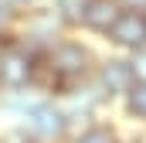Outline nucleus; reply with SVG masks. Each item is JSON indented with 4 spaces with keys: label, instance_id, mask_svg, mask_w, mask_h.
I'll use <instances>...</instances> for the list:
<instances>
[{
    "label": "nucleus",
    "instance_id": "f03ea898",
    "mask_svg": "<svg viewBox=\"0 0 146 143\" xmlns=\"http://www.w3.org/2000/svg\"><path fill=\"white\" fill-rule=\"evenodd\" d=\"M106 37H109L115 48H122V51H139V48H146V10H122Z\"/></svg>",
    "mask_w": 146,
    "mask_h": 143
},
{
    "label": "nucleus",
    "instance_id": "9b49d317",
    "mask_svg": "<svg viewBox=\"0 0 146 143\" xmlns=\"http://www.w3.org/2000/svg\"><path fill=\"white\" fill-rule=\"evenodd\" d=\"M44 3H51V0H17V7H21V10H31V7H44Z\"/></svg>",
    "mask_w": 146,
    "mask_h": 143
},
{
    "label": "nucleus",
    "instance_id": "6e6552de",
    "mask_svg": "<svg viewBox=\"0 0 146 143\" xmlns=\"http://www.w3.org/2000/svg\"><path fill=\"white\" fill-rule=\"evenodd\" d=\"M78 143H112V133L109 130H88Z\"/></svg>",
    "mask_w": 146,
    "mask_h": 143
},
{
    "label": "nucleus",
    "instance_id": "7ed1b4c3",
    "mask_svg": "<svg viewBox=\"0 0 146 143\" xmlns=\"http://www.w3.org/2000/svg\"><path fill=\"white\" fill-rule=\"evenodd\" d=\"M99 89L109 92V96H126L133 85H136V68H133V58H106L99 61Z\"/></svg>",
    "mask_w": 146,
    "mask_h": 143
},
{
    "label": "nucleus",
    "instance_id": "20e7f679",
    "mask_svg": "<svg viewBox=\"0 0 146 143\" xmlns=\"http://www.w3.org/2000/svg\"><path fill=\"white\" fill-rule=\"evenodd\" d=\"M119 14H122L119 0H88L82 10V27L92 34H109V27L115 24Z\"/></svg>",
    "mask_w": 146,
    "mask_h": 143
},
{
    "label": "nucleus",
    "instance_id": "1a4fd4ad",
    "mask_svg": "<svg viewBox=\"0 0 146 143\" xmlns=\"http://www.w3.org/2000/svg\"><path fill=\"white\" fill-rule=\"evenodd\" d=\"M133 68H136V78H146V48L133 51Z\"/></svg>",
    "mask_w": 146,
    "mask_h": 143
},
{
    "label": "nucleus",
    "instance_id": "423d86ee",
    "mask_svg": "<svg viewBox=\"0 0 146 143\" xmlns=\"http://www.w3.org/2000/svg\"><path fill=\"white\" fill-rule=\"evenodd\" d=\"M88 0H51L54 14L65 21V27H82V10Z\"/></svg>",
    "mask_w": 146,
    "mask_h": 143
},
{
    "label": "nucleus",
    "instance_id": "9d476101",
    "mask_svg": "<svg viewBox=\"0 0 146 143\" xmlns=\"http://www.w3.org/2000/svg\"><path fill=\"white\" fill-rule=\"evenodd\" d=\"M122 10H146V0H119Z\"/></svg>",
    "mask_w": 146,
    "mask_h": 143
},
{
    "label": "nucleus",
    "instance_id": "0eeeda50",
    "mask_svg": "<svg viewBox=\"0 0 146 143\" xmlns=\"http://www.w3.org/2000/svg\"><path fill=\"white\" fill-rule=\"evenodd\" d=\"M126 99H129V112L146 119V78H136V85L126 92Z\"/></svg>",
    "mask_w": 146,
    "mask_h": 143
},
{
    "label": "nucleus",
    "instance_id": "39448f33",
    "mask_svg": "<svg viewBox=\"0 0 146 143\" xmlns=\"http://www.w3.org/2000/svg\"><path fill=\"white\" fill-rule=\"evenodd\" d=\"M31 126H34L37 133H58V130H61V112L44 102V106H37L34 112H31Z\"/></svg>",
    "mask_w": 146,
    "mask_h": 143
},
{
    "label": "nucleus",
    "instance_id": "f257e3e1",
    "mask_svg": "<svg viewBox=\"0 0 146 143\" xmlns=\"http://www.w3.org/2000/svg\"><path fill=\"white\" fill-rule=\"evenodd\" d=\"M95 65V55L88 44L72 41V37H58L51 48L41 51V61H37V78L48 75L54 78V85H75V82H85L88 72Z\"/></svg>",
    "mask_w": 146,
    "mask_h": 143
}]
</instances>
